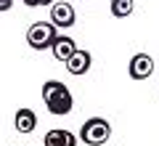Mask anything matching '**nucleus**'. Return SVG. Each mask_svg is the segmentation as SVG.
I'll return each mask as SVG.
<instances>
[{"label":"nucleus","instance_id":"3","mask_svg":"<svg viewBox=\"0 0 159 146\" xmlns=\"http://www.w3.org/2000/svg\"><path fill=\"white\" fill-rule=\"evenodd\" d=\"M56 40V24L53 21H34L27 29V43L34 51H45L51 48V43Z\"/></svg>","mask_w":159,"mask_h":146},{"label":"nucleus","instance_id":"8","mask_svg":"<svg viewBox=\"0 0 159 146\" xmlns=\"http://www.w3.org/2000/svg\"><path fill=\"white\" fill-rule=\"evenodd\" d=\"M45 146H77V138H74V133H69V130H51V133H45V141H43Z\"/></svg>","mask_w":159,"mask_h":146},{"label":"nucleus","instance_id":"13","mask_svg":"<svg viewBox=\"0 0 159 146\" xmlns=\"http://www.w3.org/2000/svg\"><path fill=\"white\" fill-rule=\"evenodd\" d=\"M40 3H43V6H51V3H56V0H40Z\"/></svg>","mask_w":159,"mask_h":146},{"label":"nucleus","instance_id":"6","mask_svg":"<svg viewBox=\"0 0 159 146\" xmlns=\"http://www.w3.org/2000/svg\"><path fill=\"white\" fill-rule=\"evenodd\" d=\"M66 69H69V74H74V77H80V74H85L88 69H90V64H93V56L88 51H82V48H77V51L72 53V56L66 59Z\"/></svg>","mask_w":159,"mask_h":146},{"label":"nucleus","instance_id":"7","mask_svg":"<svg viewBox=\"0 0 159 146\" xmlns=\"http://www.w3.org/2000/svg\"><path fill=\"white\" fill-rule=\"evenodd\" d=\"M51 51H53V56H56V61H66V59L77 51V43H74L72 37H66V35H56V40L51 43Z\"/></svg>","mask_w":159,"mask_h":146},{"label":"nucleus","instance_id":"5","mask_svg":"<svg viewBox=\"0 0 159 146\" xmlns=\"http://www.w3.org/2000/svg\"><path fill=\"white\" fill-rule=\"evenodd\" d=\"M130 77L133 80H148L154 72V59L148 56V53H135V56L130 59Z\"/></svg>","mask_w":159,"mask_h":146},{"label":"nucleus","instance_id":"2","mask_svg":"<svg viewBox=\"0 0 159 146\" xmlns=\"http://www.w3.org/2000/svg\"><path fill=\"white\" fill-rule=\"evenodd\" d=\"M80 138L85 141L88 146H101V144H106V141L111 138V125L103 117H90V120L82 122V128H80Z\"/></svg>","mask_w":159,"mask_h":146},{"label":"nucleus","instance_id":"9","mask_svg":"<svg viewBox=\"0 0 159 146\" xmlns=\"http://www.w3.org/2000/svg\"><path fill=\"white\" fill-rule=\"evenodd\" d=\"M13 125H16L19 133H32V130L37 128V114H34L32 109H19L16 117H13Z\"/></svg>","mask_w":159,"mask_h":146},{"label":"nucleus","instance_id":"1","mask_svg":"<svg viewBox=\"0 0 159 146\" xmlns=\"http://www.w3.org/2000/svg\"><path fill=\"white\" fill-rule=\"evenodd\" d=\"M43 101H45V106H48L51 114H69L72 106H74L72 90L64 82H58V80H48L43 85Z\"/></svg>","mask_w":159,"mask_h":146},{"label":"nucleus","instance_id":"10","mask_svg":"<svg viewBox=\"0 0 159 146\" xmlns=\"http://www.w3.org/2000/svg\"><path fill=\"white\" fill-rule=\"evenodd\" d=\"M133 0H111V16H117V19H127L133 13Z\"/></svg>","mask_w":159,"mask_h":146},{"label":"nucleus","instance_id":"12","mask_svg":"<svg viewBox=\"0 0 159 146\" xmlns=\"http://www.w3.org/2000/svg\"><path fill=\"white\" fill-rule=\"evenodd\" d=\"M24 6H29V8H37V6H43L40 0H24Z\"/></svg>","mask_w":159,"mask_h":146},{"label":"nucleus","instance_id":"11","mask_svg":"<svg viewBox=\"0 0 159 146\" xmlns=\"http://www.w3.org/2000/svg\"><path fill=\"white\" fill-rule=\"evenodd\" d=\"M11 3H13V0H0V11H8V8H11Z\"/></svg>","mask_w":159,"mask_h":146},{"label":"nucleus","instance_id":"4","mask_svg":"<svg viewBox=\"0 0 159 146\" xmlns=\"http://www.w3.org/2000/svg\"><path fill=\"white\" fill-rule=\"evenodd\" d=\"M74 19H77V13H74V8L69 6L66 0H58V3H51V21L56 24V27H72Z\"/></svg>","mask_w":159,"mask_h":146}]
</instances>
